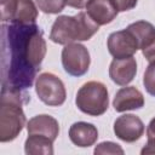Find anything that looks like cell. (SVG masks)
<instances>
[{"label": "cell", "instance_id": "30bf717a", "mask_svg": "<svg viewBox=\"0 0 155 155\" xmlns=\"http://www.w3.org/2000/svg\"><path fill=\"white\" fill-rule=\"evenodd\" d=\"M137 38L139 50L148 62L155 61V27L147 21H137L127 27Z\"/></svg>", "mask_w": 155, "mask_h": 155}, {"label": "cell", "instance_id": "7a4b0ae2", "mask_svg": "<svg viewBox=\"0 0 155 155\" xmlns=\"http://www.w3.org/2000/svg\"><path fill=\"white\" fill-rule=\"evenodd\" d=\"M30 101L25 91L16 88H1L0 104V142L16 139L25 126V115L22 105Z\"/></svg>", "mask_w": 155, "mask_h": 155}, {"label": "cell", "instance_id": "8992f818", "mask_svg": "<svg viewBox=\"0 0 155 155\" xmlns=\"http://www.w3.org/2000/svg\"><path fill=\"white\" fill-rule=\"evenodd\" d=\"M91 58L88 50L79 42H71L62 50V64L71 76H82L90 68Z\"/></svg>", "mask_w": 155, "mask_h": 155}, {"label": "cell", "instance_id": "52a82bcc", "mask_svg": "<svg viewBox=\"0 0 155 155\" xmlns=\"http://www.w3.org/2000/svg\"><path fill=\"white\" fill-rule=\"evenodd\" d=\"M107 47L114 58L132 57L139 50L137 38L128 28L111 33L108 36Z\"/></svg>", "mask_w": 155, "mask_h": 155}, {"label": "cell", "instance_id": "3957f363", "mask_svg": "<svg viewBox=\"0 0 155 155\" xmlns=\"http://www.w3.org/2000/svg\"><path fill=\"white\" fill-rule=\"evenodd\" d=\"M99 29V25L87 15L79 12L75 16H58L52 24L50 40L58 45H68L75 41L90 40Z\"/></svg>", "mask_w": 155, "mask_h": 155}, {"label": "cell", "instance_id": "ffe728a7", "mask_svg": "<svg viewBox=\"0 0 155 155\" xmlns=\"http://www.w3.org/2000/svg\"><path fill=\"white\" fill-rule=\"evenodd\" d=\"M114 4L116 5L119 12H125V11H130L132 8L136 7L138 0H113Z\"/></svg>", "mask_w": 155, "mask_h": 155}, {"label": "cell", "instance_id": "5b68a950", "mask_svg": "<svg viewBox=\"0 0 155 155\" xmlns=\"http://www.w3.org/2000/svg\"><path fill=\"white\" fill-rule=\"evenodd\" d=\"M35 92L41 102L50 107H59L65 102L67 91L63 81L52 73H41L35 81Z\"/></svg>", "mask_w": 155, "mask_h": 155}, {"label": "cell", "instance_id": "4fadbf2b", "mask_svg": "<svg viewBox=\"0 0 155 155\" xmlns=\"http://www.w3.org/2000/svg\"><path fill=\"white\" fill-rule=\"evenodd\" d=\"M86 8L87 15L98 25L111 23L119 13V10L113 0H92Z\"/></svg>", "mask_w": 155, "mask_h": 155}, {"label": "cell", "instance_id": "d6986e66", "mask_svg": "<svg viewBox=\"0 0 155 155\" xmlns=\"http://www.w3.org/2000/svg\"><path fill=\"white\" fill-rule=\"evenodd\" d=\"M94 154H124V149L114 142H102L94 148Z\"/></svg>", "mask_w": 155, "mask_h": 155}, {"label": "cell", "instance_id": "ba28073f", "mask_svg": "<svg viewBox=\"0 0 155 155\" xmlns=\"http://www.w3.org/2000/svg\"><path fill=\"white\" fill-rule=\"evenodd\" d=\"M38 18V7L33 0H12V2L1 10V21L11 23H35Z\"/></svg>", "mask_w": 155, "mask_h": 155}, {"label": "cell", "instance_id": "e0dca14e", "mask_svg": "<svg viewBox=\"0 0 155 155\" xmlns=\"http://www.w3.org/2000/svg\"><path fill=\"white\" fill-rule=\"evenodd\" d=\"M38 8L48 15H56L63 11L64 6L67 5L65 0H35Z\"/></svg>", "mask_w": 155, "mask_h": 155}, {"label": "cell", "instance_id": "8fae6325", "mask_svg": "<svg viewBox=\"0 0 155 155\" xmlns=\"http://www.w3.org/2000/svg\"><path fill=\"white\" fill-rule=\"evenodd\" d=\"M137 74V62L136 58H114L109 65V76L113 82L119 86L128 85Z\"/></svg>", "mask_w": 155, "mask_h": 155}, {"label": "cell", "instance_id": "6da1fadb", "mask_svg": "<svg viewBox=\"0 0 155 155\" xmlns=\"http://www.w3.org/2000/svg\"><path fill=\"white\" fill-rule=\"evenodd\" d=\"M47 46L41 28L35 23L1 25V88L25 91L31 87Z\"/></svg>", "mask_w": 155, "mask_h": 155}, {"label": "cell", "instance_id": "603a6c76", "mask_svg": "<svg viewBox=\"0 0 155 155\" xmlns=\"http://www.w3.org/2000/svg\"><path fill=\"white\" fill-rule=\"evenodd\" d=\"M147 137L149 138H154L155 139V117H153L147 127Z\"/></svg>", "mask_w": 155, "mask_h": 155}, {"label": "cell", "instance_id": "9a60e30c", "mask_svg": "<svg viewBox=\"0 0 155 155\" xmlns=\"http://www.w3.org/2000/svg\"><path fill=\"white\" fill-rule=\"evenodd\" d=\"M70 140L80 148H88L98 139V131L93 124L79 121L74 122L69 128Z\"/></svg>", "mask_w": 155, "mask_h": 155}, {"label": "cell", "instance_id": "277c9868", "mask_svg": "<svg viewBox=\"0 0 155 155\" xmlns=\"http://www.w3.org/2000/svg\"><path fill=\"white\" fill-rule=\"evenodd\" d=\"M75 104L80 111L90 116L103 115L109 108L107 86L101 81H87L79 88Z\"/></svg>", "mask_w": 155, "mask_h": 155}, {"label": "cell", "instance_id": "7c38bea8", "mask_svg": "<svg viewBox=\"0 0 155 155\" xmlns=\"http://www.w3.org/2000/svg\"><path fill=\"white\" fill-rule=\"evenodd\" d=\"M113 107L117 113L140 109L144 107V96L134 86L122 87L115 93Z\"/></svg>", "mask_w": 155, "mask_h": 155}, {"label": "cell", "instance_id": "44dd1931", "mask_svg": "<svg viewBox=\"0 0 155 155\" xmlns=\"http://www.w3.org/2000/svg\"><path fill=\"white\" fill-rule=\"evenodd\" d=\"M92 0H65V2H67L68 6L74 7V8H78V10H81L84 7H87V5Z\"/></svg>", "mask_w": 155, "mask_h": 155}, {"label": "cell", "instance_id": "5bb4252c", "mask_svg": "<svg viewBox=\"0 0 155 155\" xmlns=\"http://www.w3.org/2000/svg\"><path fill=\"white\" fill-rule=\"evenodd\" d=\"M27 131H28V134L46 136L54 142L59 133V125L53 116L47 114H41L31 117L28 121Z\"/></svg>", "mask_w": 155, "mask_h": 155}, {"label": "cell", "instance_id": "ac0fdd59", "mask_svg": "<svg viewBox=\"0 0 155 155\" xmlns=\"http://www.w3.org/2000/svg\"><path fill=\"white\" fill-rule=\"evenodd\" d=\"M143 85H144L147 92L150 96L155 97V61L149 62V64L144 71Z\"/></svg>", "mask_w": 155, "mask_h": 155}, {"label": "cell", "instance_id": "7402d4cb", "mask_svg": "<svg viewBox=\"0 0 155 155\" xmlns=\"http://www.w3.org/2000/svg\"><path fill=\"white\" fill-rule=\"evenodd\" d=\"M140 154H155V139L154 138H149L147 144L143 147V149L140 150Z\"/></svg>", "mask_w": 155, "mask_h": 155}, {"label": "cell", "instance_id": "9c48e42d", "mask_svg": "<svg viewBox=\"0 0 155 155\" xmlns=\"http://www.w3.org/2000/svg\"><path fill=\"white\" fill-rule=\"evenodd\" d=\"M144 130L145 127L140 117L133 114H124L114 121L115 136L126 143L138 140L143 136Z\"/></svg>", "mask_w": 155, "mask_h": 155}, {"label": "cell", "instance_id": "2e32d148", "mask_svg": "<svg viewBox=\"0 0 155 155\" xmlns=\"http://www.w3.org/2000/svg\"><path fill=\"white\" fill-rule=\"evenodd\" d=\"M24 151L28 155H52L53 140L41 134H29L24 143Z\"/></svg>", "mask_w": 155, "mask_h": 155}]
</instances>
